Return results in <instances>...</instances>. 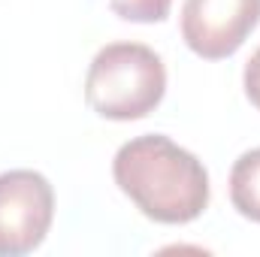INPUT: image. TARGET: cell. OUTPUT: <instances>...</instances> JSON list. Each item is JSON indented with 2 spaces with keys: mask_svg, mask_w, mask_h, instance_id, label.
<instances>
[{
  "mask_svg": "<svg viewBox=\"0 0 260 257\" xmlns=\"http://www.w3.org/2000/svg\"><path fill=\"white\" fill-rule=\"evenodd\" d=\"M242 85H245V97L260 109V46L254 55L245 61V73H242Z\"/></svg>",
  "mask_w": 260,
  "mask_h": 257,
  "instance_id": "cell-7",
  "label": "cell"
},
{
  "mask_svg": "<svg viewBox=\"0 0 260 257\" xmlns=\"http://www.w3.org/2000/svg\"><path fill=\"white\" fill-rule=\"evenodd\" d=\"M230 203L239 215L260 224V145L242 151L230 170Z\"/></svg>",
  "mask_w": 260,
  "mask_h": 257,
  "instance_id": "cell-5",
  "label": "cell"
},
{
  "mask_svg": "<svg viewBox=\"0 0 260 257\" xmlns=\"http://www.w3.org/2000/svg\"><path fill=\"white\" fill-rule=\"evenodd\" d=\"M55 218V188L37 170L0 173V254L34 251Z\"/></svg>",
  "mask_w": 260,
  "mask_h": 257,
  "instance_id": "cell-3",
  "label": "cell"
},
{
  "mask_svg": "<svg viewBox=\"0 0 260 257\" xmlns=\"http://www.w3.org/2000/svg\"><path fill=\"white\" fill-rule=\"evenodd\" d=\"M167 91V67L145 43H106L88 64L85 100L112 121L148 115Z\"/></svg>",
  "mask_w": 260,
  "mask_h": 257,
  "instance_id": "cell-2",
  "label": "cell"
},
{
  "mask_svg": "<svg viewBox=\"0 0 260 257\" xmlns=\"http://www.w3.org/2000/svg\"><path fill=\"white\" fill-rule=\"evenodd\" d=\"M260 21V0H185L182 37L200 58L233 55Z\"/></svg>",
  "mask_w": 260,
  "mask_h": 257,
  "instance_id": "cell-4",
  "label": "cell"
},
{
  "mask_svg": "<svg viewBox=\"0 0 260 257\" xmlns=\"http://www.w3.org/2000/svg\"><path fill=\"white\" fill-rule=\"evenodd\" d=\"M115 185L160 224H188L209 206V173L203 160L164 133L127 139L112 157Z\"/></svg>",
  "mask_w": 260,
  "mask_h": 257,
  "instance_id": "cell-1",
  "label": "cell"
},
{
  "mask_svg": "<svg viewBox=\"0 0 260 257\" xmlns=\"http://www.w3.org/2000/svg\"><path fill=\"white\" fill-rule=\"evenodd\" d=\"M109 6L133 21H160L170 9V0H109Z\"/></svg>",
  "mask_w": 260,
  "mask_h": 257,
  "instance_id": "cell-6",
  "label": "cell"
}]
</instances>
